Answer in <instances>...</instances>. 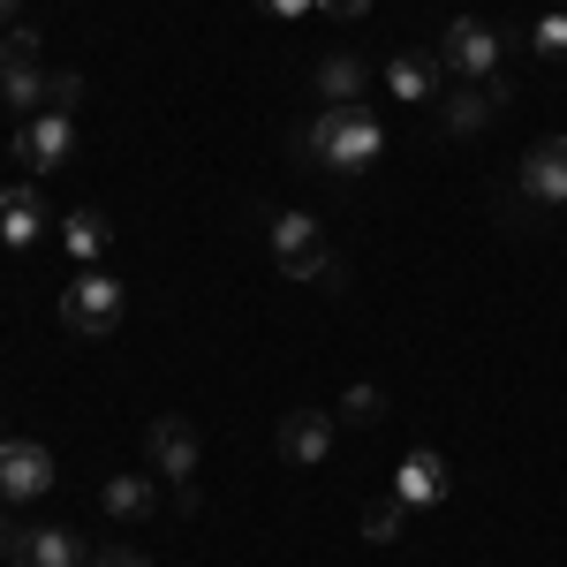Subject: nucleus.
Listing matches in <instances>:
<instances>
[{"label":"nucleus","instance_id":"obj_1","mask_svg":"<svg viewBox=\"0 0 567 567\" xmlns=\"http://www.w3.org/2000/svg\"><path fill=\"white\" fill-rule=\"evenodd\" d=\"M379 152H386V130H379L371 106H326L310 130H296V159H303V167L363 175V167H379Z\"/></svg>","mask_w":567,"mask_h":567},{"label":"nucleus","instance_id":"obj_2","mask_svg":"<svg viewBox=\"0 0 567 567\" xmlns=\"http://www.w3.org/2000/svg\"><path fill=\"white\" fill-rule=\"evenodd\" d=\"M432 53H439V69H446V76H462V84L499 76V31L477 23V16H454V23H446V39H439Z\"/></svg>","mask_w":567,"mask_h":567},{"label":"nucleus","instance_id":"obj_3","mask_svg":"<svg viewBox=\"0 0 567 567\" xmlns=\"http://www.w3.org/2000/svg\"><path fill=\"white\" fill-rule=\"evenodd\" d=\"M16 159H23L31 175H61V167L76 159V114H61V106L31 114V122L16 130Z\"/></svg>","mask_w":567,"mask_h":567},{"label":"nucleus","instance_id":"obj_4","mask_svg":"<svg viewBox=\"0 0 567 567\" xmlns=\"http://www.w3.org/2000/svg\"><path fill=\"white\" fill-rule=\"evenodd\" d=\"M61 326H69V333H114V326H122V280L76 272V280L61 288Z\"/></svg>","mask_w":567,"mask_h":567},{"label":"nucleus","instance_id":"obj_5","mask_svg":"<svg viewBox=\"0 0 567 567\" xmlns=\"http://www.w3.org/2000/svg\"><path fill=\"white\" fill-rule=\"evenodd\" d=\"M144 462H152L159 477H175V484H197V470H205V439H197L189 416H152V432H144Z\"/></svg>","mask_w":567,"mask_h":567},{"label":"nucleus","instance_id":"obj_6","mask_svg":"<svg viewBox=\"0 0 567 567\" xmlns=\"http://www.w3.org/2000/svg\"><path fill=\"white\" fill-rule=\"evenodd\" d=\"M53 492V454L39 439H0V499H45Z\"/></svg>","mask_w":567,"mask_h":567},{"label":"nucleus","instance_id":"obj_7","mask_svg":"<svg viewBox=\"0 0 567 567\" xmlns=\"http://www.w3.org/2000/svg\"><path fill=\"white\" fill-rule=\"evenodd\" d=\"M515 182H523V205H567V136H537Z\"/></svg>","mask_w":567,"mask_h":567},{"label":"nucleus","instance_id":"obj_8","mask_svg":"<svg viewBox=\"0 0 567 567\" xmlns=\"http://www.w3.org/2000/svg\"><path fill=\"white\" fill-rule=\"evenodd\" d=\"M333 432H341V416H326V409H288V416H280V454H288L296 470H318V462L333 454Z\"/></svg>","mask_w":567,"mask_h":567},{"label":"nucleus","instance_id":"obj_9","mask_svg":"<svg viewBox=\"0 0 567 567\" xmlns=\"http://www.w3.org/2000/svg\"><path fill=\"white\" fill-rule=\"evenodd\" d=\"M386 91L401 106H439V91H446L439 53H401V61H386Z\"/></svg>","mask_w":567,"mask_h":567},{"label":"nucleus","instance_id":"obj_10","mask_svg":"<svg viewBox=\"0 0 567 567\" xmlns=\"http://www.w3.org/2000/svg\"><path fill=\"white\" fill-rule=\"evenodd\" d=\"M393 492H401L409 507H432V499H446V454H432V446H409V454H401V470H393Z\"/></svg>","mask_w":567,"mask_h":567},{"label":"nucleus","instance_id":"obj_11","mask_svg":"<svg viewBox=\"0 0 567 567\" xmlns=\"http://www.w3.org/2000/svg\"><path fill=\"white\" fill-rule=\"evenodd\" d=\"M492 114H499L492 84H446L439 91V122H446V136H477Z\"/></svg>","mask_w":567,"mask_h":567},{"label":"nucleus","instance_id":"obj_12","mask_svg":"<svg viewBox=\"0 0 567 567\" xmlns=\"http://www.w3.org/2000/svg\"><path fill=\"white\" fill-rule=\"evenodd\" d=\"M39 235H45V197H39V189H23V182L0 189V243H8V250H31Z\"/></svg>","mask_w":567,"mask_h":567},{"label":"nucleus","instance_id":"obj_13","mask_svg":"<svg viewBox=\"0 0 567 567\" xmlns=\"http://www.w3.org/2000/svg\"><path fill=\"white\" fill-rule=\"evenodd\" d=\"M363 91H371L363 53H326V61H318V99H326V106H363Z\"/></svg>","mask_w":567,"mask_h":567},{"label":"nucleus","instance_id":"obj_14","mask_svg":"<svg viewBox=\"0 0 567 567\" xmlns=\"http://www.w3.org/2000/svg\"><path fill=\"white\" fill-rule=\"evenodd\" d=\"M16 567H84V545H76V529H31V537H16Z\"/></svg>","mask_w":567,"mask_h":567},{"label":"nucleus","instance_id":"obj_15","mask_svg":"<svg viewBox=\"0 0 567 567\" xmlns=\"http://www.w3.org/2000/svg\"><path fill=\"white\" fill-rule=\"evenodd\" d=\"M99 499H106V515H114V523H144V515L159 507V492H152V477H144V470L106 477V492H99Z\"/></svg>","mask_w":567,"mask_h":567},{"label":"nucleus","instance_id":"obj_16","mask_svg":"<svg viewBox=\"0 0 567 567\" xmlns=\"http://www.w3.org/2000/svg\"><path fill=\"white\" fill-rule=\"evenodd\" d=\"M265 243H272V258L288 265V258H303V250H318L326 227H318L310 213H272V219H265Z\"/></svg>","mask_w":567,"mask_h":567},{"label":"nucleus","instance_id":"obj_17","mask_svg":"<svg viewBox=\"0 0 567 567\" xmlns=\"http://www.w3.org/2000/svg\"><path fill=\"white\" fill-rule=\"evenodd\" d=\"M280 272H288V280H310V288H326V296H341V288H349V258H333L326 243L303 250V258H288Z\"/></svg>","mask_w":567,"mask_h":567},{"label":"nucleus","instance_id":"obj_18","mask_svg":"<svg viewBox=\"0 0 567 567\" xmlns=\"http://www.w3.org/2000/svg\"><path fill=\"white\" fill-rule=\"evenodd\" d=\"M61 243H69V258H76V265H91V258H106L114 227H106V213H69V219H61Z\"/></svg>","mask_w":567,"mask_h":567},{"label":"nucleus","instance_id":"obj_19","mask_svg":"<svg viewBox=\"0 0 567 567\" xmlns=\"http://www.w3.org/2000/svg\"><path fill=\"white\" fill-rule=\"evenodd\" d=\"M0 84H8V106L31 122V114H45V76H39V61L31 69H0Z\"/></svg>","mask_w":567,"mask_h":567},{"label":"nucleus","instance_id":"obj_20","mask_svg":"<svg viewBox=\"0 0 567 567\" xmlns=\"http://www.w3.org/2000/svg\"><path fill=\"white\" fill-rule=\"evenodd\" d=\"M401 523H409V499H401V492L363 507V537H371V545H393V537H401Z\"/></svg>","mask_w":567,"mask_h":567},{"label":"nucleus","instance_id":"obj_21","mask_svg":"<svg viewBox=\"0 0 567 567\" xmlns=\"http://www.w3.org/2000/svg\"><path fill=\"white\" fill-rule=\"evenodd\" d=\"M386 416V393L379 386H349L341 393V424H379Z\"/></svg>","mask_w":567,"mask_h":567},{"label":"nucleus","instance_id":"obj_22","mask_svg":"<svg viewBox=\"0 0 567 567\" xmlns=\"http://www.w3.org/2000/svg\"><path fill=\"white\" fill-rule=\"evenodd\" d=\"M31 61H39V31H31V23L0 31V69H31Z\"/></svg>","mask_w":567,"mask_h":567},{"label":"nucleus","instance_id":"obj_23","mask_svg":"<svg viewBox=\"0 0 567 567\" xmlns=\"http://www.w3.org/2000/svg\"><path fill=\"white\" fill-rule=\"evenodd\" d=\"M76 99H84V76H76V69H61V76H45V106H61V114H76Z\"/></svg>","mask_w":567,"mask_h":567},{"label":"nucleus","instance_id":"obj_24","mask_svg":"<svg viewBox=\"0 0 567 567\" xmlns=\"http://www.w3.org/2000/svg\"><path fill=\"white\" fill-rule=\"evenodd\" d=\"M537 53H545V61L567 53V16H545V23H537Z\"/></svg>","mask_w":567,"mask_h":567},{"label":"nucleus","instance_id":"obj_25","mask_svg":"<svg viewBox=\"0 0 567 567\" xmlns=\"http://www.w3.org/2000/svg\"><path fill=\"white\" fill-rule=\"evenodd\" d=\"M91 567H152L136 545H106V553H91Z\"/></svg>","mask_w":567,"mask_h":567},{"label":"nucleus","instance_id":"obj_26","mask_svg":"<svg viewBox=\"0 0 567 567\" xmlns=\"http://www.w3.org/2000/svg\"><path fill=\"white\" fill-rule=\"evenodd\" d=\"M326 16H341V23H355V16H371V0H318Z\"/></svg>","mask_w":567,"mask_h":567},{"label":"nucleus","instance_id":"obj_27","mask_svg":"<svg viewBox=\"0 0 567 567\" xmlns=\"http://www.w3.org/2000/svg\"><path fill=\"white\" fill-rule=\"evenodd\" d=\"M258 8H272V16H303V8H318V0H258Z\"/></svg>","mask_w":567,"mask_h":567},{"label":"nucleus","instance_id":"obj_28","mask_svg":"<svg viewBox=\"0 0 567 567\" xmlns=\"http://www.w3.org/2000/svg\"><path fill=\"white\" fill-rule=\"evenodd\" d=\"M16 8H23V0H0V31H16Z\"/></svg>","mask_w":567,"mask_h":567},{"label":"nucleus","instance_id":"obj_29","mask_svg":"<svg viewBox=\"0 0 567 567\" xmlns=\"http://www.w3.org/2000/svg\"><path fill=\"white\" fill-rule=\"evenodd\" d=\"M0 553H16V529H8V515H0Z\"/></svg>","mask_w":567,"mask_h":567},{"label":"nucleus","instance_id":"obj_30","mask_svg":"<svg viewBox=\"0 0 567 567\" xmlns=\"http://www.w3.org/2000/svg\"><path fill=\"white\" fill-rule=\"evenodd\" d=\"M0 106H8V84H0Z\"/></svg>","mask_w":567,"mask_h":567},{"label":"nucleus","instance_id":"obj_31","mask_svg":"<svg viewBox=\"0 0 567 567\" xmlns=\"http://www.w3.org/2000/svg\"><path fill=\"white\" fill-rule=\"evenodd\" d=\"M0 439H8V432H0Z\"/></svg>","mask_w":567,"mask_h":567}]
</instances>
